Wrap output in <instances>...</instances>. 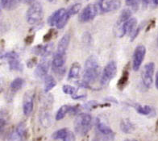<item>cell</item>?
I'll return each mask as SVG.
<instances>
[{
    "label": "cell",
    "instance_id": "obj_45",
    "mask_svg": "<svg viewBox=\"0 0 158 141\" xmlns=\"http://www.w3.org/2000/svg\"><path fill=\"white\" fill-rule=\"evenodd\" d=\"M157 45H158V35H157Z\"/></svg>",
    "mask_w": 158,
    "mask_h": 141
},
{
    "label": "cell",
    "instance_id": "obj_4",
    "mask_svg": "<svg viewBox=\"0 0 158 141\" xmlns=\"http://www.w3.org/2000/svg\"><path fill=\"white\" fill-rule=\"evenodd\" d=\"M96 6L98 7V13L112 12L118 10L121 6L120 0H98L96 2Z\"/></svg>",
    "mask_w": 158,
    "mask_h": 141
},
{
    "label": "cell",
    "instance_id": "obj_15",
    "mask_svg": "<svg viewBox=\"0 0 158 141\" xmlns=\"http://www.w3.org/2000/svg\"><path fill=\"white\" fill-rule=\"evenodd\" d=\"M70 39V35L69 33L63 35V37L60 39L58 43L57 48H56V52L61 54H66V51L68 49V47H69Z\"/></svg>",
    "mask_w": 158,
    "mask_h": 141
},
{
    "label": "cell",
    "instance_id": "obj_22",
    "mask_svg": "<svg viewBox=\"0 0 158 141\" xmlns=\"http://www.w3.org/2000/svg\"><path fill=\"white\" fill-rule=\"evenodd\" d=\"M134 107H135V110L139 114H142V115H150V114H152L154 112L153 109L150 106H148V105L142 106L140 104H136V105H135Z\"/></svg>",
    "mask_w": 158,
    "mask_h": 141
},
{
    "label": "cell",
    "instance_id": "obj_2",
    "mask_svg": "<svg viewBox=\"0 0 158 141\" xmlns=\"http://www.w3.org/2000/svg\"><path fill=\"white\" fill-rule=\"evenodd\" d=\"M92 126V117L90 114L81 113L74 120V130L77 134L81 136L87 135Z\"/></svg>",
    "mask_w": 158,
    "mask_h": 141
},
{
    "label": "cell",
    "instance_id": "obj_37",
    "mask_svg": "<svg viewBox=\"0 0 158 141\" xmlns=\"http://www.w3.org/2000/svg\"><path fill=\"white\" fill-rule=\"evenodd\" d=\"M34 35H28V36H27V37L25 38L24 39V42L26 43V44H31L32 42H33L34 40Z\"/></svg>",
    "mask_w": 158,
    "mask_h": 141
},
{
    "label": "cell",
    "instance_id": "obj_25",
    "mask_svg": "<svg viewBox=\"0 0 158 141\" xmlns=\"http://www.w3.org/2000/svg\"><path fill=\"white\" fill-rule=\"evenodd\" d=\"M69 129L67 128L59 129V130H57V131H54V132L52 133V138L53 139H62V140H64V138L66 137L68 132H69Z\"/></svg>",
    "mask_w": 158,
    "mask_h": 141
},
{
    "label": "cell",
    "instance_id": "obj_11",
    "mask_svg": "<svg viewBox=\"0 0 158 141\" xmlns=\"http://www.w3.org/2000/svg\"><path fill=\"white\" fill-rule=\"evenodd\" d=\"M146 55V48L143 44L136 46L132 57V68L134 71L139 70Z\"/></svg>",
    "mask_w": 158,
    "mask_h": 141
},
{
    "label": "cell",
    "instance_id": "obj_20",
    "mask_svg": "<svg viewBox=\"0 0 158 141\" xmlns=\"http://www.w3.org/2000/svg\"><path fill=\"white\" fill-rule=\"evenodd\" d=\"M81 72V65L77 62H74L72 64L70 68L68 73V78L69 79H75L77 78L80 75Z\"/></svg>",
    "mask_w": 158,
    "mask_h": 141
},
{
    "label": "cell",
    "instance_id": "obj_42",
    "mask_svg": "<svg viewBox=\"0 0 158 141\" xmlns=\"http://www.w3.org/2000/svg\"><path fill=\"white\" fill-rule=\"evenodd\" d=\"M152 2L155 5H158V0H152Z\"/></svg>",
    "mask_w": 158,
    "mask_h": 141
},
{
    "label": "cell",
    "instance_id": "obj_34",
    "mask_svg": "<svg viewBox=\"0 0 158 141\" xmlns=\"http://www.w3.org/2000/svg\"><path fill=\"white\" fill-rule=\"evenodd\" d=\"M75 140H76V136H75L74 133L72 132L71 131H69L66 137L64 138V139L63 141H75Z\"/></svg>",
    "mask_w": 158,
    "mask_h": 141
},
{
    "label": "cell",
    "instance_id": "obj_39",
    "mask_svg": "<svg viewBox=\"0 0 158 141\" xmlns=\"http://www.w3.org/2000/svg\"><path fill=\"white\" fill-rule=\"evenodd\" d=\"M141 2L143 3V6H147L148 5L149 0H141Z\"/></svg>",
    "mask_w": 158,
    "mask_h": 141
},
{
    "label": "cell",
    "instance_id": "obj_35",
    "mask_svg": "<svg viewBox=\"0 0 158 141\" xmlns=\"http://www.w3.org/2000/svg\"><path fill=\"white\" fill-rule=\"evenodd\" d=\"M83 41L86 44H89L91 41V35L89 32H85L83 35Z\"/></svg>",
    "mask_w": 158,
    "mask_h": 141
},
{
    "label": "cell",
    "instance_id": "obj_26",
    "mask_svg": "<svg viewBox=\"0 0 158 141\" xmlns=\"http://www.w3.org/2000/svg\"><path fill=\"white\" fill-rule=\"evenodd\" d=\"M70 15L67 12V10H65V12H64V15H63L62 17L60 18V19L59 20L58 23H56V28H58V29H62V28H64V26L67 24L68 21L70 19Z\"/></svg>",
    "mask_w": 158,
    "mask_h": 141
},
{
    "label": "cell",
    "instance_id": "obj_3",
    "mask_svg": "<svg viewBox=\"0 0 158 141\" xmlns=\"http://www.w3.org/2000/svg\"><path fill=\"white\" fill-rule=\"evenodd\" d=\"M44 15L43 6L40 2H35L31 4L26 13V20L29 24L36 25L41 21Z\"/></svg>",
    "mask_w": 158,
    "mask_h": 141
},
{
    "label": "cell",
    "instance_id": "obj_12",
    "mask_svg": "<svg viewBox=\"0 0 158 141\" xmlns=\"http://www.w3.org/2000/svg\"><path fill=\"white\" fill-rule=\"evenodd\" d=\"M34 93L33 90L25 92L23 98V112L24 115L29 116L33 110L34 107Z\"/></svg>",
    "mask_w": 158,
    "mask_h": 141
},
{
    "label": "cell",
    "instance_id": "obj_7",
    "mask_svg": "<svg viewBox=\"0 0 158 141\" xmlns=\"http://www.w3.org/2000/svg\"><path fill=\"white\" fill-rule=\"evenodd\" d=\"M27 130L24 122H20L10 131L7 141H27Z\"/></svg>",
    "mask_w": 158,
    "mask_h": 141
},
{
    "label": "cell",
    "instance_id": "obj_16",
    "mask_svg": "<svg viewBox=\"0 0 158 141\" xmlns=\"http://www.w3.org/2000/svg\"><path fill=\"white\" fill-rule=\"evenodd\" d=\"M65 9L64 8H60L58 10H55L54 12L52 13V15L48 17V23L50 26H56V23H58L59 20L60 19V18L62 17V15H64V12H65Z\"/></svg>",
    "mask_w": 158,
    "mask_h": 141
},
{
    "label": "cell",
    "instance_id": "obj_17",
    "mask_svg": "<svg viewBox=\"0 0 158 141\" xmlns=\"http://www.w3.org/2000/svg\"><path fill=\"white\" fill-rule=\"evenodd\" d=\"M120 130L125 134H131L135 130V125L128 118H124L120 122Z\"/></svg>",
    "mask_w": 158,
    "mask_h": 141
},
{
    "label": "cell",
    "instance_id": "obj_19",
    "mask_svg": "<svg viewBox=\"0 0 158 141\" xmlns=\"http://www.w3.org/2000/svg\"><path fill=\"white\" fill-rule=\"evenodd\" d=\"M56 81L55 78L51 75H47L44 77V93H48L50 90L56 86Z\"/></svg>",
    "mask_w": 158,
    "mask_h": 141
},
{
    "label": "cell",
    "instance_id": "obj_38",
    "mask_svg": "<svg viewBox=\"0 0 158 141\" xmlns=\"http://www.w3.org/2000/svg\"><path fill=\"white\" fill-rule=\"evenodd\" d=\"M21 2L25 4H32L35 2V0H21Z\"/></svg>",
    "mask_w": 158,
    "mask_h": 141
},
{
    "label": "cell",
    "instance_id": "obj_23",
    "mask_svg": "<svg viewBox=\"0 0 158 141\" xmlns=\"http://www.w3.org/2000/svg\"><path fill=\"white\" fill-rule=\"evenodd\" d=\"M129 79V70L127 68H125L124 70L123 71V73H122V76L118 80V83H117V87L118 89H123V88L126 86V85L127 84V81H128Z\"/></svg>",
    "mask_w": 158,
    "mask_h": 141
},
{
    "label": "cell",
    "instance_id": "obj_18",
    "mask_svg": "<svg viewBox=\"0 0 158 141\" xmlns=\"http://www.w3.org/2000/svg\"><path fill=\"white\" fill-rule=\"evenodd\" d=\"M21 0H1V7L6 10H11L16 8Z\"/></svg>",
    "mask_w": 158,
    "mask_h": 141
},
{
    "label": "cell",
    "instance_id": "obj_46",
    "mask_svg": "<svg viewBox=\"0 0 158 141\" xmlns=\"http://www.w3.org/2000/svg\"><path fill=\"white\" fill-rule=\"evenodd\" d=\"M94 141H98V140H94Z\"/></svg>",
    "mask_w": 158,
    "mask_h": 141
},
{
    "label": "cell",
    "instance_id": "obj_8",
    "mask_svg": "<svg viewBox=\"0 0 158 141\" xmlns=\"http://www.w3.org/2000/svg\"><path fill=\"white\" fill-rule=\"evenodd\" d=\"M155 71V64L153 62H148L143 66L141 73V79L143 85L146 88H150L153 82V75Z\"/></svg>",
    "mask_w": 158,
    "mask_h": 141
},
{
    "label": "cell",
    "instance_id": "obj_44",
    "mask_svg": "<svg viewBox=\"0 0 158 141\" xmlns=\"http://www.w3.org/2000/svg\"><path fill=\"white\" fill-rule=\"evenodd\" d=\"M156 127L158 128V120H157V122H156Z\"/></svg>",
    "mask_w": 158,
    "mask_h": 141
},
{
    "label": "cell",
    "instance_id": "obj_30",
    "mask_svg": "<svg viewBox=\"0 0 158 141\" xmlns=\"http://www.w3.org/2000/svg\"><path fill=\"white\" fill-rule=\"evenodd\" d=\"M102 106V105H99L98 102H96V101H89V102H86L83 106V107L85 108V110H91L93 109H95V108L98 107V106Z\"/></svg>",
    "mask_w": 158,
    "mask_h": 141
},
{
    "label": "cell",
    "instance_id": "obj_9",
    "mask_svg": "<svg viewBox=\"0 0 158 141\" xmlns=\"http://www.w3.org/2000/svg\"><path fill=\"white\" fill-rule=\"evenodd\" d=\"M98 10L96 4H89L79 14L78 20L81 23H88L93 20L98 15Z\"/></svg>",
    "mask_w": 158,
    "mask_h": 141
},
{
    "label": "cell",
    "instance_id": "obj_33",
    "mask_svg": "<svg viewBox=\"0 0 158 141\" xmlns=\"http://www.w3.org/2000/svg\"><path fill=\"white\" fill-rule=\"evenodd\" d=\"M36 63H37V59H36V57H31V59H29L27 61V66L30 68H33L35 64H36Z\"/></svg>",
    "mask_w": 158,
    "mask_h": 141
},
{
    "label": "cell",
    "instance_id": "obj_5",
    "mask_svg": "<svg viewBox=\"0 0 158 141\" xmlns=\"http://www.w3.org/2000/svg\"><path fill=\"white\" fill-rule=\"evenodd\" d=\"M116 73L117 64L115 61L111 60L105 66V68H103V71H102V75H101L100 83H101L102 86H106L108 85L110 81L114 78Z\"/></svg>",
    "mask_w": 158,
    "mask_h": 141
},
{
    "label": "cell",
    "instance_id": "obj_36",
    "mask_svg": "<svg viewBox=\"0 0 158 141\" xmlns=\"http://www.w3.org/2000/svg\"><path fill=\"white\" fill-rule=\"evenodd\" d=\"M73 99L75 100H78V99H81V98H85L86 97V94L85 93H82V94H77V93H75L73 95L71 96Z\"/></svg>",
    "mask_w": 158,
    "mask_h": 141
},
{
    "label": "cell",
    "instance_id": "obj_24",
    "mask_svg": "<svg viewBox=\"0 0 158 141\" xmlns=\"http://www.w3.org/2000/svg\"><path fill=\"white\" fill-rule=\"evenodd\" d=\"M71 106H69V105H63V106H60L58 109L57 112H56V116H55V119L56 121H60L61 119L65 117L68 113H69V110H70Z\"/></svg>",
    "mask_w": 158,
    "mask_h": 141
},
{
    "label": "cell",
    "instance_id": "obj_40",
    "mask_svg": "<svg viewBox=\"0 0 158 141\" xmlns=\"http://www.w3.org/2000/svg\"><path fill=\"white\" fill-rule=\"evenodd\" d=\"M155 85H156V88L158 89V71L156 74V80H155Z\"/></svg>",
    "mask_w": 158,
    "mask_h": 141
},
{
    "label": "cell",
    "instance_id": "obj_28",
    "mask_svg": "<svg viewBox=\"0 0 158 141\" xmlns=\"http://www.w3.org/2000/svg\"><path fill=\"white\" fill-rule=\"evenodd\" d=\"M127 6H128L131 10L136 11L139 9L141 0H125Z\"/></svg>",
    "mask_w": 158,
    "mask_h": 141
},
{
    "label": "cell",
    "instance_id": "obj_21",
    "mask_svg": "<svg viewBox=\"0 0 158 141\" xmlns=\"http://www.w3.org/2000/svg\"><path fill=\"white\" fill-rule=\"evenodd\" d=\"M24 83V80L23 78H21V77H17V78L14 79L10 85V91L12 92L13 93H16L17 91H19V89L23 87Z\"/></svg>",
    "mask_w": 158,
    "mask_h": 141
},
{
    "label": "cell",
    "instance_id": "obj_31",
    "mask_svg": "<svg viewBox=\"0 0 158 141\" xmlns=\"http://www.w3.org/2000/svg\"><path fill=\"white\" fill-rule=\"evenodd\" d=\"M55 34V30L51 29L44 35V38H43V41L44 42H48L50 39H52V37L54 36Z\"/></svg>",
    "mask_w": 158,
    "mask_h": 141
},
{
    "label": "cell",
    "instance_id": "obj_1",
    "mask_svg": "<svg viewBox=\"0 0 158 141\" xmlns=\"http://www.w3.org/2000/svg\"><path fill=\"white\" fill-rule=\"evenodd\" d=\"M98 75H99V64L98 60L94 56H89L85 62L83 80L90 85L98 79Z\"/></svg>",
    "mask_w": 158,
    "mask_h": 141
},
{
    "label": "cell",
    "instance_id": "obj_14",
    "mask_svg": "<svg viewBox=\"0 0 158 141\" xmlns=\"http://www.w3.org/2000/svg\"><path fill=\"white\" fill-rule=\"evenodd\" d=\"M50 67V63L48 60H42L39 64L36 65L35 69V77H39V78H43V77H45L48 74V69H49Z\"/></svg>",
    "mask_w": 158,
    "mask_h": 141
},
{
    "label": "cell",
    "instance_id": "obj_13",
    "mask_svg": "<svg viewBox=\"0 0 158 141\" xmlns=\"http://www.w3.org/2000/svg\"><path fill=\"white\" fill-rule=\"evenodd\" d=\"M54 48V45L52 43H48L44 45L43 44H39V45L35 46L32 48V52L36 56H41L43 57H48L52 52V50Z\"/></svg>",
    "mask_w": 158,
    "mask_h": 141
},
{
    "label": "cell",
    "instance_id": "obj_32",
    "mask_svg": "<svg viewBox=\"0 0 158 141\" xmlns=\"http://www.w3.org/2000/svg\"><path fill=\"white\" fill-rule=\"evenodd\" d=\"M6 125V119L5 118L3 112L1 111V118H0V129H1V134L4 131Z\"/></svg>",
    "mask_w": 158,
    "mask_h": 141
},
{
    "label": "cell",
    "instance_id": "obj_27",
    "mask_svg": "<svg viewBox=\"0 0 158 141\" xmlns=\"http://www.w3.org/2000/svg\"><path fill=\"white\" fill-rule=\"evenodd\" d=\"M81 3H74V4L71 5V6H69V8L67 9L66 10H67V12L69 13V15H70V16H73V15L77 14V13L81 10Z\"/></svg>",
    "mask_w": 158,
    "mask_h": 141
},
{
    "label": "cell",
    "instance_id": "obj_29",
    "mask_svg": "<svg viewBox=\"0 0 158 141\" xmlns=\"http://www.w3.org/2000/svg\"><path fill=\"white\" fill-rule=\"evenodd\" d=\"M62 91L65 94H69V95H73L75 93H77V88L73 87V85H64L62 86Z\"/></svg>",
    "mask_w": 158,
    "mask_h": 141
},
{
    "label": "cell",
    "instance_id": "obj_41",
    "mask_svg": "<svg viewBox=\"0 0 158 141\" xmlns=\"http://www.w3.org/2000/svg\"><path fill=\"white\" fill-rule=\"evenodd\" d=\"M48 2H49L50 3H55V2L57 1V0H47Z\"/></svg>",
    "mask_w": 158,
    "mask_h": 141
},
{
    "label": "cell",
    "instance_id": "obj_10",
    "mask_svg": "<svg viewBox=\"0 0 158 141\" xmlns=\"http://www.w3.org/2000/svg\"><path fill=\"white\" fill-rule=\"evenodd\" d=\"M1 58H5L8 62L9 68L12 71L23 70V64L19 60V55L15 52H9L1 56Z\"/></svg>",
    "mask_w": 158,
    "mask_h": 141
},
{
    "label": "cell",
    "instance_id": "obj_6",
    "mask_svg": "<svg viewBox=\"0 0 158 141\" xmlns=\"http://www.w3.org/2000/svg\"><path fill=\"white\" fill-rule=\"evenodd\" d=\"M96 129L99 133L101 139L102 141H114V132L112 131L108 125L105 123L103 121L99 118H96Z\"/></svg>",
    "mask_w": 158,
    "mask_h": 141
},
{
    "label": "cell",
    "instance_id": "obj_43",
    "mask_svg": "<svg viewBox=\"0 0 158 141\" xmlns=\"http://www.w3.org/2000/svg\"><path fill=\"white\" fill-rule=\"evenodd\" d=\"M124 141H138V140H136V139H126V140Z\"/></svg>",
    "mask_w": 158,
    "mask_h": 141
}]
</instances>
